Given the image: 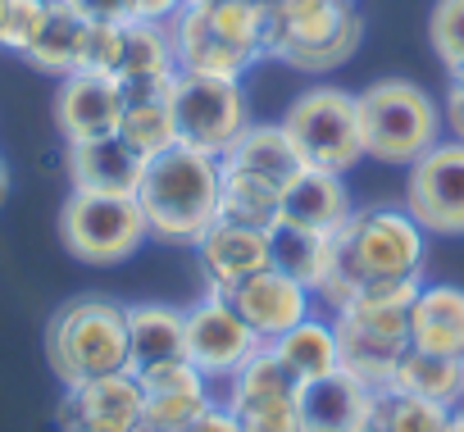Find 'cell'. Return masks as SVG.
I'll list each match as a JSON object with an SVG mask.
<instances>
[{"instance_id": "5", "label": "cell", "mask_w": 464, "mask_h": 432, "mask_svg": "<svg viewBox=\"0 0 464 432\" xmlns=\"http://www.w3.org/2000/svg\"><path fill=\"white\" fill-rule=\"evenodd\" d=\"M364 37V19L351 0L337 5H305V0H278L265 5V60H283L301 73L342 69Z\"/></svg>"}, {"instance_id": "2", "label": "cell", "mask_w": 464, "mask_h": 432, "mask_svg": "<svg viewBox=\"0 0 464 432\" xmlns=\"http://www.w3.org/2000/svg\"><path fill=\"white\" fill-rule=\"evenodd\" d=\"M419 287H423V278L360 283L355 296L333 314L342 369L355 373L373 391L392 387L401 360L410 355V305H414Z\"/></svg>"}, {"instance_id": "3", "label": "cell", "mask_w": 464, "mask_h": 432, "mask_svg": "<svg viewBox=\"0 0 464 432\" xmlns=\"http://www.w3.org/2000/svg\"><path fill=\"white\" fill-rule=\"evenodd\" d=\"M141 214L150 224L155 242L169 246H196L209 224L218 219V200H223V164L205 150L191 146H169L164 155L146 159L141 187H137Z\"/></svg>"}, {"instance_id": "32", "label": "cell", "mask_w": 464, "mask_h": 432, "mask_svg": "<svg viewBox=\"0 0 464 432\" xmlns=\"http://www.w3.org/2000/svg\"><path fill=\"white\" fill-rule=\"evenodd\" d=\"M446 414L441 405L432 400H419L401 387H382L373 391V409H369V432H441L446 427Z\"/></svg>"}, {"instance_id": "41", "label": "cell", "mask_w": 464, "mask_h": 432, "mask_svg": "<svg viewBox=\"0 0 464 432\" xmlns=\"http://www.w3.org/2000/svg\"><path fill=\"white\" fill-rule=\"evenodd\" d=\"M441 432H464V405L446 414V427H441Z\"/></svg>"}, {"instance_id": "33", "label": "cell", "mask_w": 464, "mask_h": 432, "mask_svg": "<svg viewBox=\"0 0 464 432\" xmlns=\"http://www.w3.org/2000/svg\"><path fill=\"white\" fill-rule=\"evenodd\" d=\"M428 42L446 73L464 69V0H437L428 14Z\"/></svg>"}, {"instance_id": "18", "label": "cell", "mask_w": 464, "mask_h": 432, "mask_svg": "<svg viewBox=\"0 0 464 432\" xmlns=\"http://www.w3.org/2000/svg\"><path fill=\"white\" fill-rule=\"evenodd\" d=\"M123 119V87L101 73H69L55 91V128L64 141L114 137Z\"/></svg>"}, {"instance_id": "19", "label": "cell", "mask_w": 464, "mask_h": 432, "mask_svg": "<svg viewBox=\"0 0 464 432\" xmlns=\"http://www.w3.org/2000/svg\"><path fill=\"white\" fill-rule=\"evenodd\" d=\"M64 168L73 191H101V196H137L146 159L114 132L96 141H64Z\"/></svg>"}, {"instance_id": "10", "label": "cell", "mask_w": 464, "mask_h": 432, "mask_svg": "<svg viewBox=\"0 0 464 432\" xmlns=\"http://www.w3.org/2000/svg\"><path fill=\"white\" fill-rule=\"evenodd\" d=\"M296 391H301V382L265 346V350H256L237 373L227 378L223 405L242 418V432H305L301 427Z\"/></svg>"}, {"instance_id": "29", "label": "cell", "mask_w": 464, "mask_h": 432, "mask_svg": "<svg viewBox=\"0 0 464 432\" xmlns=\"http://www.w3.org/2000/svg\"><path fill=\"white\" fill-rule=\"evenodd\" d=\"M269 350L287 364V373H292L296 382H310V378H324V373H337V369H342V346H337V323H333V314H328V319H319V314L301 319V323H296L292 332H283Z\"/></svg>"}, {"instance_id": "26", "label": "cell", "mask_w": 464, "mask_h": 432, "mask_svg": "<svg viewBox=\"0 0 464 432\" xmlns=\"http://www.w3.org/2000/svg\"><path fill=\"white\" fill-rule=\"evenodd\" d=\"M119 137H123L141 159H155V155H164L169 146H178V123H173V82H169V87H150V91H123Z\"/></svg>"}, {"instance_id": "23", "label": "cell", "mask_w": 464, "mask_h": 432, "mask_svg": "<svg viewBox=\"0 0 464 432\" xmlns=\"http://www.w3.org/2000/svg\"><path fill=\"white\" fill-rule=\"evenodd\" d=\"M178 360H187V310L160 301L128 305V373H150Z\"/></svg>"}, {"instance_id": "17", "label": "cell", "mask_w": 464, "mask_h": 432, "mask_svg": "<svg viewBox=\"0 0 464 432\" xmlns=\"http://www.w3.org/2000/svg\"><path fill=\"white\" fill-rule=\"evenodd\" d=\"M196 251V264H200V278L209 292L227 296L242 278L260 274L274 264L269 255V228H256V224H237V219H214L209 233L191 246Z\"/></svg>"}, {"instance_id": "42", "label": "cell", "mask_w": 464, "mask_h": 432, "mask_svg": "<svg viewBox=\"0 0 464 432\" xmlns=\"http://www.w3.org/2000/svg\"><path fill=\"white\" fill-rule=\"evenodd\" d=\"M305 5H337V0H305Z\"/></svg>"}, {"instance_id": "30", "label": "cell", "mask_w": 464, "mask_h": 432, "mask_svg": "<svg viewBox=\"0 0 464 432\" xmlns=\"http://www.w3.org/2000/svg\"><path fill=\"white\" fill-rule=\"evenodd\" d=\"M401 391L419 396V400H432L441 409H459L464 405V360L455 355H423V350H410L396 369V382Z\"/></svg>"}, {"instance_id": "7", "label": "cell", "mask_w": 464, "mask_h": 432, "mask_svg": "<svg viewBox=\"0 0 464 432\" xmlns=\"http://www.w3.org/2000/svg\"><path fill=\"white\" fill-rule=\"evenodd\" d=\"M60 242L73 260L110 269L132 260L150 242V224L137 196H101V191H69L60 209Z\"/></svg>"}, {"instance_id": "16", "label": "cell", "mask_w": 464, "mask_h": 432, "mask_svg": "<svg viewBox=\"0 0 464 432\" xmlns=\"http://www.w3.org/2000/svg\"><path fill=\"white\" fill-rule=\"evenodd\" d=\"M137 382H141V432H187L214 405L209 396L214 382L191 360L137 373Z\"/></svg>"}, {"instance_id": "31", "label": "cell", "mask_w": 464, "mask_h": 432, "mask_svg": "<svg viewBox=\"0 0 464 432\" xmlns=\"http://www.w3.org/2000/svg\"><path fill=\"white\" fill-rule=\"evenodd\" d=\"M223 164V159H218ZM283 209V191L274 182H260L242 168L223 164V200H218V219H237V224H256V228H274Z\"/></svg>"}, {"instance_id": "28", "label": "cell", "mask_w": 464, "mask_h": 432, "mask_svg": "<svg viewBox=\"0 0 464 432\" xmlns=\"http://www.w3.org/2000/svg\"><path fill=\"white\" fill-rule=\"evenodd\" d=\"M82 37H87V19L69 5V0H51V5H46V19H42L33 46L24 51V60H28L37 73L69 78V73H78Z\"/></svg>"}, {"instance_id": "14", "label": "cell", "mask_w": 464, "mask_h": 432, "mask_svg": "<svg viewBox=\"0 0 464 432\" xmlns=\"http://www.w3.org/2000/svg\"><path fill=\"white\" fill-rule=\"evenodd\" d=\"M60 432H141V382L137 373H105L64 387Z\"/></svg>"}, {"instance_id": "15", "label": "cell", "mask_w": 464, "mask_h": 432, "mask_svg": "<svg viewBox=\"0 0 464 432\" xmlns=\"http://www.w3.org/2000/svg\"><path fill=\"white\" fill-rule=\"evenodd\" d=\"M227 301H232V310L246 319V328L265 346H274L283 332H292L301 319L314 314V292L301 287L296 278H287L274 264L260 269V274H251V278H242L237 287L227 292Z\"/></svg>"}, {"instance_id": "43", "label": "cell", "mask_w": 464, "mask_h": 432, "mask_svg": "<svg viewBox=\"0 0 464 432\" xmlns=\"http://www.w3.org/2000/svg\"><path fill=\"white\" fill-rule=\"evenodd\" d=\"M260 5H278V0H260Z\"/></svg>"}, {"instance_id": "25", "label": "cell", "mask_w": 464, "mask_h": 432, "mask_svg": "<svg viewBox=\"0 0 464 432\" xmlns=\"http://www.w3.org/2000/svg\"><path fill=\"white\" fill-rule=\"evenodd\" d=\"M227 168H242L260 182H274L278 191H287L301 173H305V159L292 141V132L283 123H251L246 137L223 155Z\"/></svg>"}, {"instance_id": "44", "label": "cell", "mask_w": 464, "mask_h": 432, "mask_svg": "<svg viewBox=\"0 0 464 432\" xmlns=\"http://www.w3.org/2000/svg\"><path fill=\"white\" fill-rule=\"evenodd\" d=\"M360 432H369V427H360Z\"/></svg>"}, {"instance_id": "37", "label": "cell", "mask_w": 464, "mask_h": 432, "mask_svg": "<svg viewBox=\"0 0 464 432\" xmlns=\"http://www.w3.org/2000/svg\"><path fill=\"white\" fill-rule=\"evenodd\" d=\"M187 10V0H128V19L137 24H173Z\"/></svg>"}, {"instance_id": "22", "label": "cell", "mask_w": 464, "mask_h": 432, "mask_svg": "<svg viewBox=\"0 0 464 432\" xmlns=\"http://www.w3.org/2000/svg\"><path fill=\"white\" fill-rule=\"evenodd\" d=\"M410 350L464 360V287L423 283L410 305Z\"/></svg>"}, {"instance_id": "20", "label": "cell", "mask_w": 464, "mask_h": 432, "mask_svg": "<svg viewBox=\"0 0 464 432\" xmlns=\"http://www.w3.org/2000/svg\"><path fill=\"white\" fill-rule=\"evenodd\" d=\"M296 405H301L305 432H360L373 409V387H364L355 373L337 369V373L301 382Z\"/></svg>"}, {"instance_id": "8", "label": "cell", "mask_w": 464, "mask_h": 432, "mask_svg": "<svg viewBox=\"0 0 464 432\" xmlns=\"http://www.w3.org/2000/svg\"><path fill=\"white\" fill-rule=\"evenodd\" d=\"M283 128L292 132L305 168H324V173H342L346 178L364 159L360 105L342 87H310V91H301L287 105Z\"/></svg>"}, {"instance_id": "39", "label": "cell", "mask_w": 464, "mask_h": 432, "mask_svg": "<svg viewBox=\"0 0 464 432\" xmlns=\"http://www.w3.org/2000/svg\"><path fill=\"white\" fill-rule=\"evenodd\" d=\"M187 432H242V418L232 414L223 400H214V405H209V409H205V414H200V418H196Z\"/></svg>"}, {"instance_id": "11", "label": "cell", "mask_w": 464, "mask_h": 432, "mask_svg": "<svg viewBox=\"0 0 464 432\" xmlns=\"http://www.w3.org/2000/svg\"><path fill=\"white\" fill-rule=\"evenodd\" d=\"M405 209L432 237H464V141H437L410 164Z\"/></svg>"}, {"instance_id": "35", "label": "cell", "mask_w": 464, "mask_h": 432, "mask_svg": "<svg viewBox=\"0 0 464 432\" xmlns=\"http://www.w3.org/2000/svg\"><path fill=\"white\" fill-rule=\"evenodd\" d=\"M119 55H123V24H87L82 55H78V73H101V78H114Z\"/></svg>"}, {"instance_id": "34", "label": "cell", "mask_w": 464, "mask_h": 432, "mask_svg": "<svg viewBox=\"0 0 464 432\" xmlns=\"http://www.w3.org/2000/svg\"><path fill=\"white\" fill-rule=\"evenodd\" d=\"M51 0H0V51L24 55L46 19Z\"/></svg>"}, {"instance_id": "13", "label": "cell", "mask_w": 464, "mask_h": 432, "mask_svg": "<svg viewBox=\"0 0 464 432\" xmlns=\"http://www.w3.org/2000/svg\"><path fill=\"white\" fill-rule=\"evenodd\" d=\"M169 37H173V55H178V73H209V78H246L265 55L232 42L205 5L187 0V10L169 24Z\"/></svg>"}, {"instance_id": "36", "label": "cell", "mask_w": 464, "mask_h": 432, "mask_svg": "<svg viewBox=\"0 0 464 432\" xmlns=\"http://www.w3.org/2000/svg\"><path fill=\"white\" fill-rule=\"evenodd\" d=\"M441 123H446V132H450L455 141H464V69H459V73H450V82H446Z\"/></svg>"}, {"instance_id": "40", "label": "cell", "mask_w": 464, "mask_h": 432, "mask_svg": "<svg viewBox=\"0 0 464 432\" xmlns=\"http://www.w3.org/2000/svg\"><path fill=\"white\" fill-rule=\"evenodd\" d=\"M10 164H5V155H0V209H5V200H10Z\"/></svg>"}, {"instance_id": "12", "label": "cell", "mask_w": 464, "mask_h": 432, "mask_svg": "<svg viewBox=\"0 0 464 432\" xmlns=\"http://www.w3.org/2000/svg\"><path fill=\"white\" fill-rule=\"evenodd\" d=\"M256 350H265V341L246 328L227 296L205 292L196 305H187V360L209 382H227Z\"/></svg>"}, {"instance_id": "4", "label": "cell", "mask_w": 464, "mask_h": 432, "mask_svg": "<svg viewBox=\"0 0 464 432\" xmlns=\"http://www.w3.org/2000/svg\"><path fill=\"white\" fill-rule=\"evenodd\" d=\"M46 360L64 387L128 369V305L110 296H78L51 314Z\"/></svg>"}, {"instance_id": "24", "label": "cell", "mask_w": 464, "mask_h": 432, "mask_svg": "<svg viewBox=\"0 0 464 432\" xmlns=\"http://www.w3.org/2000/svg\"><path fill=\"white\" fill-rule=\"evenodd\" d=\"M178 78V55H173V37L169 24H123V55L114 69V82L123 91H150V87H169Z\"/></svg>"}, {"instance_id": "27", "label": "cell", "mask_w": 464, "mask_h": 432, "mask_svg": "<svg viewBox=\"0 0 464 432\" xmlns=\"http://www.w3.org/2000/svg\"><path fill=\"white\" fill-rule=\"evenodd\" d=\"M269 255H274V269H283L301 287L319 292L337 269V237L305 233V228H292V224H274L269 228Z\"/></svg>"}, {"instance_id": "9", "label": "cell", "mask_w": 464, "mask_h": 432, "mask_svg": "<svg viewBox=\"0 0 464 432\" xmlns=\"http://www.w3.org/2000/svg\"><path fill=\"white\" fill-rule=\"evenodd\" d=\"M173 123L178 141L191 150H205L223 159L232 146L246 137L251 101L237 78H209V73H178L173 78Z\"/></svg>"}, {"instance_id": "1", "label": "cell", "mask_w": 464, "mask_h": 432, "mask_svg": "<svg viewBox=\"0 0 464 432\" xmlns=\"http://www.w3.org/2000/svg\"><path fill=\"white\" fill-rule=\"evenodd\" d=\"M423 264H428V233L414 224L405 205H360L337 233V269L314 296L337 314L360 283L423 278Z\"/></svg>"}, {"instance_id": "38", "label": "cell", "mask_w": 464, "mask_h": 432, "mask_svg": "<svg viewBox=\"0 0 464 432\" xmlns=\"http://www.w3.org/2000/svg\"><path fill=\"white\" fill-rule=\"evenodd\" d=\"M87 24H128V0H69Z\"/></svg>"}, {"instance_id": "6", "label": "cell", "mask_w": 464, "mask_h": 432, "mask_svg": "<svg viewBox=\"0 0 464 432\" xmlns=\"http://www.w3.org/2000/svg\"><path fill=\"white\" fill-rule=\"evenodd\" d=\"M364 155L378 164H414L441 141V105L410 78H382L355 96Z\"/></svg>"}, {"instance_id": "21", "label": "cell", "mask_w": 464, "mask_h": 432, "mask_svg": "<svg viewBox=\"0 0 464 432\" xmlns=\"http://www.w3.org/2000/svg\"><path fill=\"white\" fill-rule=\"evenodd\" d=\"M351 191L342 182V173H324V168H305L287 191H283V209H278V224L305 228V233H324L337 237L342 224L351 219Z\"/></svg>"}]
</instances>
